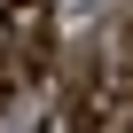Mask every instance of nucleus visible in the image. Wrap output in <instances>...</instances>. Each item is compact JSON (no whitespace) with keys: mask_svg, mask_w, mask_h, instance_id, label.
<instances>
[{"mask_svg":"<svg viewBox=\"0 0 133 133\" xmlns=\"http://www.w3.org/2000/svg\"><path fill=\"white\" fill-rule=\"evenodd\" d=\"M16 86H24V78L8 71V63H0V110H8V102H16Z\"/></svg>","mask_w":133,"mask_h":133,"instance_id":"f257e3e1","label":"nucleus"},{"mask_svg":"<svg viewBox=\"0 0 133 133\" xmlns=\"http://www.w3.org/2000/svg\"><path fill=\"white\" fill-rule=\"evenodd\" d=\"M117 63H125V71H133V24H125V47H117Z\"/></svg>","mask_w":133,"mask_h":133,"instance_id":"f03ea898","label":"nucleus"}]
</instances>
